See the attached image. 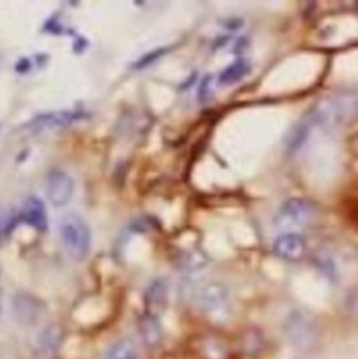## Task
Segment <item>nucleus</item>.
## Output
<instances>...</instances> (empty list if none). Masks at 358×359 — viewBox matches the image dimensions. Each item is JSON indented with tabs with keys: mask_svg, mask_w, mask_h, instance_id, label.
<instances>
[{
	"mask_svg": "<svg viewBox=\"0 0 358 359\" xmlns=\"http://www.w3.org/2000/svg\"><path fill=\"white\" fill-rule=\"evenodd\" d=\"M60 241L74 260H83L91 249V231L87 222L77 214L66 215L59 224Z\"/></svg>",
	"mask_w": 358,
	"mask_h": 359,
	"instance_id": "obj_2",
	"label": "nucleus"
},
{
	"mask_svg": "<svg viewBox=\"0 0 358 359\" xmlns=\"http://www.w3.org/2000/svg\"><path fill=\"white\" fill-rule=\"evenodd\" d=\"M194 304L206 313H221L230 305V292L220 281H206L193 288Z\"/></svg>",
	"mask_w": 358,
	"mask_h": 359,
	"instance_id": "obj_5",
	"label": "nucleus"
},
{
	"mask_svg": "<svg viewBox=\"0 0 358 359\" xmlns=\"http://www.w3.org/2000/svg\"><path fill=\"white\" fill-rule=\"evenodd\" d=\"M14 221H15V217L13 211L8 207L0 205V238L10 233V231L14 226Z\"/></svg>",
	"mask_w": 358,
	"mask_h": 359,
	"instance_id": "obj_17",
	"label": "nucleus"
},
{
	"mask_svg": "<svg viewBox=\"0 0 358 359\" xmlns=\"http://www.w3.org/2000/svg\"><path fill=\"white\" fill-rule=\"evenodd\" d=\"M102 359H139L138 346L129 337L119 339L105 350Z\"/></svg>",
	"mask_w": 358,
	"mask_h": 359,
	"instance_id": "obj_13",
	"label": "nucleus"
},
{
	"mask_svg": "<svg viewBox=\"0 0 358 359\" xmlns=\"http://www.w3.org/2000/svg\"><path fill=\"white\" fill-rule=\"evenodd\" d=\"M60 330L56 326H48L41 332V337H38V347L45 354H52L56 351L60 343Z\"/></svg>",
	"mask_w": 358,
	"mask_h": 359,
	"instance_id": "obj_16",
	"label": "nucleus"
},
{
	"mask_svg": "<svg viewBox=\"0 0 358 359\" xmlns=\"http://www.w3.org/2000/svg\"><path fill=\"white\" fill-rule=\"evenodd\" d=\"M21 219L37 231L48 228V212L44 201L37 196H29L24 200L20 210Z\"/></svg>",
	"mask_w": 358,
	"mask_h": 359,
	"instance_id": "obj_10",
	"label": "nucleus"
},
{
	"mask_svg": "<svg viewBox=\"0 0 358 359\" xmlns=\"http://www.w3.org/2000/svg\"><path fill=\"white\" fill-rule=\"evenodd\" d=\"M284 334L287 340L300 350L311 348L318 339L315 320L304 311H293L284 322Z\"/></svg>",
	"mask_w": 358,
	"mask_h": 359,
	"instance_id": "obj_4",
	"label": "nucleus"
},
{
	"mask_svg": "<svg viewBox=\"0 0 358 359\" xmlns=\"http://www.w3.org/2000/svg\"><path fill=\"white\" fill-rule=\"evenodd\" d=\"M249 63L244 59H238L234 63H231L230 66H227L218 76V81L223 86H230L234 84L237 81H239L241 79H244L248 73H249Z\"/></svg>",
	"mask_w": 358,
	"mask_h": 359,
	"instance_id": "obj_14",
	"label": "nucleus"
},
{
	"mask_svg": "<svg viewBox=\"0 0 358 359\" xmlns=\"http://www.w3.org/2000/svg\"><path fill=\"white\" fill-rule=\"evenodd\" d=\"M11 313L15 320L22 327L37 326L45 313L44 304L28 292H17L11 299Z\"/></svg>",
	"mask_w": 358,
	"mask_h": 359,
	"instance_id": "obj_6",
	"label": "nucleus"
},
{
	"mask_svg": "<svg viewBox=\"0 0 358 359\" xmlns=\"http://www.w3.org/2000/svg\"><path fill=\"white\" fill-rule=\"evenodd\" d=\"M84 118L83 112L77 111H63V112H49L44 115L35 116L29 123L28 129L32 132H41L45 129H53V128H63L69 126L80 119Z\"/></svg>",
	"mask_w": 358,
	"mask_h": 359,
	"instance_id": "obj_9",
	"label": "nucleus"
},
{
	"mask_svg": "<svg viewBox=\"0 0 358 359\" xmlns=\"http://www.w3.org/2000/svg\"><path fill=\"white\" fill-rule=\"evenodd\" d=\"M272 250L277 257L283 260L297 262L305 256L308 250V242L300 232H284L273 241Z\"/></svg>",
	"mask_w": 358,
	"mask_h": 359,
	"instance_id": "obj_8",
	"label": "nucleus"
},
{
	"mask_svg": "<svg viewBox=\"0 0 358 359\" xmlns=\"http://www.w3.org/2000/svg\"><path fill=\"white\" fill-rule=\"evenodd\" d=\"M140 334L142 339L145 341V344L150 348H156L160 346L161 339H163V333H161V326L157 320V316L147 313L142 322H140Z\"/></svg>",
	"mask_w": 358,
	"mask_h": 359,
	"instance_id": "obj_12",
	"label": "nucleus"
},
{
	"mask_svg": "<svg viewBox=\"0 0 358 359\" xmlns=\"http://www.w3.org/2000/svg\"><path fill=\"white\" fill-rule=\"evenodd\" d=\"M315 215V207L311 201L293 197L286 200L277 210L273 218V225L281 233L297 232L300 228L307 226Z\"/></svg>",
	"mask_w": 358,
	"mask_h": 359,
	"instance_id": "obj_3",
	"label": "nucleus"
},
{
	"mask_svg": "<svg viewBox=\"0 0 358 359\" xmlns=\"http://www.w3.org/2000/svg\"><path fill=\"white\" fill-rule=\"evenodd\" d=\"M207 264V257L200 250L183 252L178 259V267L183 271H199Z\"/></svg>",
	"mask_w": 358,
	"mask_h": 359,
	"instance_id": "obj_15",
	"label": "nucleus"
},
{
	"mask_svg": "<svg viewBox=\"0 0 358 359\" xmlns=\"http://www.w3.org/2000/svg\"><path fill=\"white\" fill-rule=\"evenodd\" d=\"M357 105V98L350 93H339L321 98L287 133L284 140L287 151L291 154L297 153L314 135L342 126L356 115Z\"/></svg>",
	"mask_w": 358,
	"mask_h": 359,
	"instance_id": "obj_1",
	"label": "nucleus"
},
{
	"mask_svg": "<svg viewBox=\"0 0 358 359\" xmlns=\"http://www.w3.org/2000/svg\"><path fill=\"white\" fill-rule=\"evenodd\" d=\"M0 312H1V302H0Z\"/></svg>",
	"mask_w": 358,
	"mask_h": 359,
	"instance_id": "obj_19",
	"label": "nucleus"
},
{
	"mask_svg": "<svg viewBox=\"0 0 358 359\" xmlns=\"http://www.w3.org/2000/svg\"><path fill=\"white\" fill-rule=\"evenodd\" d=\"M167 52H168V48H159V49H154L153 52H149V53H146L145 56H142V57L133 65V67L138 69V70H139V69H145V67L150 66L153 62H156L157 59L163 57Z\"/></svg>",
	"mask_w": 358,
	"mask_h": 359,
	"instance_id": "obj_18",
	"label": "nucleus"
},
{
	"mask_svg": "<svg viewBox=\"0 0 358 359\" xmlns=\"http://www.w3.org/2000/svg\"><path fill=\"white\" fill-rule=\"evenodd\" d=\"M45 190L46 197L52 203V205L60 208L67 205L73 198L74 180L67 172L55 168L46 174Z\"/></svg>",
	"mask_w": 358,
	"mask_h": 359,
	"instance_id": "obj_7",
	"label": "nucleus"
},
{
	"mask_svg": "<svg viewBox=\"0 0 358 359\" xmlns=\"http://www.w3.org/2000/svg\"><path fill=\"white\" fill-rule=\"evenodd\" d=\"M145 301H146V308H147L149 313L157 316V313L161 312L167 305L168 283L164 278L154 280L146 290Z\"/></svg>",
	"mask_w": 358,
	"mask_h": 359,
	"instance_id": "obj_11",
	"label": "nucleus"
}]
</instances>
